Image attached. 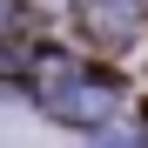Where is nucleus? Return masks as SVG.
Returning a JSON list of instances; mask_svg holds the SVG:
<instances>
[{
  "label": "nucleus",
  "instance_id": "1",
  "mask_svg": "<svg viewBox=\"0 0 148 148\" xmlns=\"http://www.w3.org/2000/svg\"><path fill=\"white\" fill-rule=\"evenodd\" d=\"M47 108L67 114V121H101V114L114 108V94L94 88V81H81L74 67H54V74H47Z\"/></svg>",
  "mask_w": 148,
  "mask_h": 148
}]
</instances>
